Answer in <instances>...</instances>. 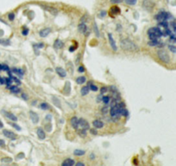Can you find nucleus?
Instances as JSON below:
<instances>
[{
  "mask_svg": "<svg viewBox=\"0 0 176 166\" xmlns=\"http://www.w3.org/2000/svg\"><path fill=\"white\" fill-rule=\"evenodd\" d=\"M120 45H121V48L124 50H126V51H130V52H136L138 51L139 48L137 46L136 44L133 41H131V40H128V39H124L121 42H120Z\"/></svg>",
  "mask_w": 176,
  "mask_h": 166,
  "instance_id": "obj_1",
  "label": "nucleus"
},
{
  "mask_svg": "<svg viewBox=\"0 0 176 166\" xmlns=\"http://www.w3.org/2000/svg\"><path fill=\"white\" fill-rule=\"evenodd\" d=\"M157 56L163 63L168 64V63L170 62V57H169L168 53H167L165 50H162V49L159 50V51L157 52Z\"/></svg>",
  "mask_w": 176,
  "mask_h": 166,
  "instance_id": "obj_2",
  "label": "nucleus"
},
{
  "mask_svg": "<svg viewBox=\"0 0 176 166\" xmlns=\"http://www.w3.org/2000/svg\"><path fill=\"white\" fill-rule=\"evenodd\" d=\"M169 18H173L172 16H171L169 13H167L165 11H161L159 12L157 15L156 16V19L158 22H162V21H166Z\"/></svg>",
  "mask_w": 176,
  "mask_h": 166,
  "instance_id": "obj_3",
  "label": "nucleus"
},
{
  "mask_svg": "<svg viewBox=\"0 0 176 166\" xmlns=\"http://www.w3.org/2000/svg\"><path fill=\"white\" fill-rule=\"evenodd\" d=\"M3 134H4L6 138H8V139H12V140L17 139V135H16V133H13V132H11V131H9V130L4 129V131H3Z\"/></svg>",
  "mask_w": 176,
  "mask_h": 166,
  "instance_id": "obj_4",
  "label": "nucleus"
},
{
  "mask_svg": "<svg viewBox=\"0 0 176 166\" xmlns=\"http://www.w3.org/2000/svg\"><path fill=\"white\" fill-rule=\"evenodd\" d=\"M78 126H80L82 127V129H84L86 130V131L90 128L89 122H88L86 120H84V119H80V120H78Z\"/></svg>",
  "mask_w": 176,
  "mask_h": 166,
  "instance_id": "obj_5",
  "label": "nucleus"
},
{
  "mask_svg": "<svg viewBox=\"0 0 176 166\" xmlns=\"http://www.w3.org/2000/svg\"><path fill=\"white\" fill-rule=\"evenodd\" d=\"M110 114H111V116L113 117V118H114V117H116V118H119V116H120V112H119V107L117 106V105H115V106L112 107V108H111V110H110Z\"/></svg>",
  "mask_w": 176,
  "mask_h": 166,
  "instance_id": "obj_6",
  "label": "nucleus"
},
{
  "mask_svg": "<svg viewBox=\"0 0 176 166\" xmlns=\"http://www.w3.org/2000/svg\"><path fill=\"white\" fill-rule=\"evenodd\" d=\"M29 116H30L31 120L33 121L34 124H37V123L39 122V120H40V118H39V115H37L35 112L30 111V112H29Z\"/></svg>",
  "mask_w": 176,
  "mask_h": 166,
  "instance_id": "obj_7",
  "label": "nucleus"
},
{
  "mask_svg": "<svg viewBox=\"0 0 176 166\" xmlns=\"http://www.w3.org/2000/svg\"><path fill=\"white\" fill-rule=\"evenodd\" d=\"M108 39H109V42H110L111 47H112V49H113V51H117L116 43H115L114 39L113 38V35H112V34H108Z\"/></svg>",
  "mask_w": 176,
  "mask_h": 166,
  "instance_id": "obj_8",
  "label": "nucleus"
},
{
  "mask_svg": "<svg viewBox=\"0 0 176 166\" xmlns=\"http://www.w3.org/2000/svg\"><path fill=\"white\" fill-rule=\"evenodd\" d=\"M50 32H51V29L50 28H46V29H43L42 30L40 31V36L44 38V37H46L47 35H49Z\"/></svg>",
  "mask_w": 176,
  "mask_h": 166,
  "instance_id": "obj_9",
  "label": "nucleus"
},
{
  "mask_svg": "<svg viewBox=\"0 0 176 166\" xmlns=\"http://www.w3.org/2000/svg\"><path fill=\"white\" fill-rule=\"evenodd\" d=\"M89 30L88 27L84 23H81L78 25V31L82 34H87V31Z\"/></svg>",
  "mask_w": 176,
  "mask_h": 166,
  "instance_id": "obj_10",
  "label": "nucleus"
},
{
  "mask_svg": "<svg viewBox=\"0 0 176 166\" xmlns=\"http://www.w3.org/2000/svg\"><path fill=\"white\" fill-rule=\"evenodd\" d=\"M3 114H4V115H5L8 119L13 120V121H17V117L15 115H13V114L9 113V112H6V111H3Z\"/></svg>",
  "mask_w": 176,
  "mask_h": 166,
  "instance_id": "obj_11",
  "label": "nucleus"
},
{
  "mask_svg": "<svg viewBox=\"0 0 176 166\" xmlns=\"http://www.w3.org/2000/svg\"><path fill=\"white\" fill-rule=\"evenodd\" d=\"M75 164V161L71 158H67L62 163V166H73Z\"/></svg>",
  "mask_w": 176,
  "mask_h": 166,
  "instance_id": "obj_12",
  "label": "nucleus"
},
{
  "mask_svg": "<svg viewBox=\"0 0 176 166\" xmlns=\"http://www.w3.org/2000/svg\"><path fill=\"white\" fill-rule=\"evenodd\" d=\"M37 135H38V137L40 139H44L46 138V133L41 127H39L38 129H37Z\"/></svg>",
  "mask_w": 176,
  "mask_h": 166,
  "instance_id": "obj_13",
  "label": "nucleus"
},
{
  "mask_svg": "<svg viewBox=\"0 0 176 166\" xmlns=\"http://www.w3.org/2000/svg\"><path fill=\"white\" fill-rule=\"evenodd\" d=\"M56 72L58 73V75H59L61 78L66 77V71L63 69L62 67H57L56 68Z\"/></svg>",
  "mask_w": 176,
  "mask_h": 166,
  "instance_id": "obj_14",
  "label": "nucleus"
},
{
  "mask_svg": "<svg viewBox=\"0 0 176 166\" xmlns=\"http://www.w3.org/2000/svg\"><path fill=\"white\" fill-rule=\"evenodd\" d=\"M71 126H72L73 128L77 129V127H78V119L76 118V116L72 117V118L71 119Z\"/></svg>",
  "mask_w": 176,
  "mask_h": 166,
  "instance_id": "obj_15",
  "label": "nucleus"
},
{
  "mask_svg": "<svg viewBox=\"0 0 176 166\" xmlns=\"http://www.w3.org/2000/svg\"><path fill=\"white\" fill-rule=\"evenodd\" d=\"M43 7L44 10H46L49 11L51 14L53 15H57L58 14V10H57L55 8H53V7H50V6H42Z\"/></svg>",
  "mask_w": 176,
  "mask_h": 166,
  "instance_id": "obj_16",
  "label": "nucleus"
},
{
  "mask_svg": "<svg viewBox=\"0 0 176 166\" xmlns=\"http://www.w3.org/2000/svg\"><path fill=\"white\" fill-rule=\"evenodd\" d=\"M93 125H94V127L95 128H102L104 126L103 122L101 121V120H94V121H93Z\"/></svg>",
  "mask_w": 176,
  "mask_h": 166,
  "instance_id": "obj_17",
  "label": "nucleus"
},
{
  "mask_svg": "<svg viewBox=\"0 0 176 166\" xmlns=\"http://www.w3.org/2000/svg\"><path fill=\"white\" fill-rule=\"evenodd\" d=\"M65 90H64V93L66 94V95H69L70 92H71V83L69 82V81H67L65 84Z\"/></svg>",
  "mask_w": 176,
  "mask_h": 166,
  "instance_id": "obj_18",
  "label": "nucleus"
},
{
  "mask_svg": "<svg viewBox=\"0 0 176 166\" xmlns=\"http://www.w3.org/2000/svg\"><path fill=\"white\" fill-rule=\"evenodd\" d=\"M64 47V43L61 41L60 40H56V41L54 42V48L56 49H59V48H62Z\"/></svg>",
  "mask_w": 176,
  "mask_h": 166,
  "instance_id": "obj_19",
  "label": "nucleus"
},
{
  "mask_svg": "<svg viewBox=\"0 0 176 166\" xmlns=\"http://www.w3.org/2000/svg\"><path fill=\"white\" fill-rule=\"evenodd\" d=\"M52 100H53V103H54L55 106L58 107V108H61V104H60V101H59V99H58V97H53Z\"/></svg>",
  "mask_w": 176,
  "mask_h": 166,
  "instance_id": "obj_20",
  "label": "nucleus"
},
{
  "mask_svg": "<svg viewBox=\"0 0 176 166\" xmlns=\"http://www.w3.org/2000/svg\"><path fill=\"white\" fill-rule=\"evenodd\" d=\"M89 92V85L87 86H84V87L82 88V89H81V94H82V96H86L88 95Z\"/></svg>",
  "mask_w": 176,
  "mask_h": 166,
  "instance_id": "obj_21",
  "label": "nucleus"
},
{
  "mask_svg": "<svg viewBox=\"0 0 176 166\" xmlns=\"http://www.w3.org/2000/svg\"><path fill=\"white\" fill-rule=\"evenodd\" d=\"M9 89H10V91L12 92V93H15V94H17V93H19V92L21 91V89H19L17 86H11L10 85Z\"/></svg>",
  "mask_w": 176,
  "mask_h": 166,
  "instance_id": "obj_22",
  "label": "nucleus"
},
{
  "mask_svg": "<svg viewBox=\"0 0 176 166\" xmlns=\"http://www.w3.org/2000/svg\"><path fill=\"white\" fill-rule=\"evenodd\" d=\"M148 44L151 47H156V46H159L160 41L158 40H150V41L148 42Z\"/></svg>",
  "mask_w": 176,
  "mask_h": 166,
  "instance_id": "obj_23",
  "label": "nucleus"
},
{
  "mask_svg": "<svg viewBox=\"0 0 176 166\" xmlns=\"http://www.w3.org/2000/svg\"><path fill=\"white\" fill-rule=\"evenodd\" d=\"M12 71L15 72L16 74H17L18 76L20 77H22V75H23V71H22V69H17V68H12Z\"/></svg>",
  "mask_w": 176,
  "mask_h": 166,
  "instance_id": "obj_24",
  "label": "nucleus"
},
{
  "mask_svg": "<svg viewBox=\"0 0 176 166\" xmlns=\"http://www.w3.org/2000/svg\"><path fill=\"white\" fill-rule=\"evenodd\" d=\"M76 82L78 84H84V83L86 82V78L85 77H83V76H81V77L77 78L76 80Z\"/></svg>",
  "mask_w": 176,
  "mask_h": 166,
  "instance_id": "obj_25",
  "label": "nucleus"
},
{
  "mask_svg": "<svg viewBox=\"0 0 176 166\" xmlns=\"http://www.w3.org/2000/svg\"><path fill=\"white\" fill-rule=\"evenodd\" d=\"M85 154V151L84 150H75L74 151V155L76 156H83Z\"/></svg>",
  "mask_w": 176,
  "mask_h": 166,
  "instance_id": "obj_26",
  "label": "nucleus"
},
{
  "mask_svg": "<svg viewBox=\"0 0 176 166\" xmlns=\"http://www.w3.org/2000/svg\"><path fill=\"white\" fill-rule=\"evenodd\" d=\"M0 45L9 46V45H10V41H9V40H0Z\"/></svg>",
  "mask_w": 176,
  "mask_h": 166,
  "instance_id": "obj_27",
  "label": "nucleus"
},
{
  "mask_svg": "<svg viewBox=\"0 0 176 166\" xmlns=\"http://www.w3.org/2000/svg\"><path fill=\"white\" fill-rule=\"evenodd\" d=\"M89 16H88L87 14H85L83 16V17L81 18V20H80V22H81V23H84V22H88L89 21Z\"/></svg>",
  "mask_w": 176,
  "mask_h": 166,
  "instance_id": "obj_28",
  "label": "nucleus"
},
{
  "mask_svg": "<svg viewBox=\"0 0 176 166\" xmlns=\"http://www.w3.org/2000/svg\"><path fill=\"white\" fill-rule=\"evenodd\" d=\"M40 108L43 110H47L50 108V106L47 103H46V102H42V103L40 104Z\"/></svg>",
  "mask_w": 176,
  "mask_h": 166,
  "instance_id": "obj_29",
  "label": "nucleus"
},
{
  "mask_svg": "<svg viewBox=\"0 0 176 166\" xmlns=\"http://www.w3.org/2000/svg\"><path fill=\"white\" fill-rule=\"evenodd\" d=\"M102 102H103L106 105H107V104L109 103V102H110V97H108V96H107V97H102Z\"/></svg>",
  "mask_w": 176,
  "mask_h": 166,
  "instance_id": "obj_30",
  "label": "nucleus"
},
{
  "mask_svg": "<svg viewBox=\"0 0 176 166\" xmlns=\"http://www.w3.org/2000/svg\"><path fill=\"white\" fill-rule=\"evenodd\" d=\"M125 2L129 5H134V4H137L138 0H125Z\"/></svg>",
  "mask_w": 176,
  "mask_h": 166,
  "instance_id": "obj_31",
  "label": "nucleus"
},
{
  "mask_svg": "<svg viewBox=\"0 0 176 166\" xmlns=\"http://www.w3.org/2000/svg\"><path fill=\"white\" fill-rule=\"evenodd\" d=\"M43 44L42 43H40V44H35L34 45V48H35V53H36V52H37V49H40V48H43Z\"/></svg>",
  "mask_w": 176,
  "mask_h": 166,
  "instance_id": "obj_32",
  "label": "nucleus"
},
{
  "mask_svg": "<svg viewBox=\"0 0 176 166\" xmlns=\"http://www.w3.org/2000/svg\"><path fill=\"white\" fill-rule=\"evenodd\" d=\"M94 32H95V35H96V36L97 37L100 36V33H99L98 27H97V25H96V23H95V22L94 23Z\"/></svg>",
  "mask_w": 176,
  "mask_h": 166,
  "instance_id": "obj_33",
  "label": "nucleus"
},
{
  "mask_svg": "<svg viewBox=\"0 0 176 166\" xmlns=\"http://www.w3.org/2000/svg\"><path fill=\"white\" fill-rule=\"evenodd\" d=\"M89 89H91L93 91H97V90H98V87H97L96 85H94L93 84L89 85Z\"/></svg>",
  "mask_w": 176,
  "mask_h": 166,
  "instance_id": "obj_34",
  "label": "nucleus"
},
{
  "mask_svg": "<svg viewBox=\"0 0 176 166\" xmlns=\"http://www.w3.org/2000/svg\"><path fill=\"white\" fill-rule=\"evenodd\" d=\"M5 84H7V87H9V86L11 85V84H12V79H11V78H5Z\"/></svg>",
  "mask_w": 176,
  "mask_h": 166,
  "instance_id": "obj_35",
  "label": "nucleus"
},
{
  "mask_svg": "<svg viewBox=\"0 0 176 166\" xmlns=\"http://www.w3.org/2000/svg\"><path fill=\"white\" fill-rule=\"evenodd\" d=\"M1 161L3 163H10L12 162V158H10V157H4V158L1 159Z\"/></svg>",
  "mask_w": 176,
  "mask_h": 166,
  "instance_id": "obj_36",
  "label": "nucleus"
},
{
  "mask_svg": "<svg viewBox=\"0 0 176 166\" xmlns=\"http://www.w3.org/2000/svg\"><path fill=\"white\" fill-rule=\"evenodd\" d=\"M78 133H79L81 136H83V137H85L86 136V130L84 129H81L78 131Z\"/></svg>",
  "mask_w": 176,
  "mask_h": 166,
  "instance_id": "obj_37",
  "label": "nucleus"
},
{
  "mask_svg": "<svg viewBox=\"0 0 176 166\" xmlns=\"http://www.w3.org/2000/svg\"><path fill=\"white\" fill-rule=\"evenodd\" d=\"M10 125H11V126H12L14 128H16V129H17V131H21V130H22V128H21V127H19L18 125H17V124H16V123H11Z\"/></svg>",
  "mask_w": 176,
  "mask_h": 166,
  "instance_id": "obj_38",
  "label": "nucleus"
},
{
  "mask_svg": "<svg viewBox=\"0 0 176 166\" xmlns=\"http://www.w3.org/2000/svg\"><path fill=\"white\" fill-rule=\"evenodd\" d=\"M168 48H169V49H170L174 53H176V48H175V47H174V46H173V45H169Z\"/></svg>",
  "mask_w": 176,
  "mask_h": 166,
  "instance_id": "obj_39",
  "label": "nucleus"
},
{
  "mask_svg": "<svg viewBox=\"0 0 176 166\" xmlns=\"http://www.w3.org/2000/svg\"><path fill=\"white\" fill-rule=\"evenodd\" d=\"M9 20H10V21H13L15 19V14L14 13H9Z\"/></svg>",
  "mask_w": 176,
  "mask_h": 166,
  "instance_id": "obj_40",
  "label": "nucleus"
},
{
  "mask_svg": "<svg viewBox=\"0 0 176 166\" xmlns=\"http://www.w3.org/2000/svg\"><path fill=\"white\" fill-rule=\"evenodd\" d=\"M112 4H120V3H122L124 0H110Z\"/></svg>",
  "mask_w": 176,
  "mask_h": 166,
  "instance_id": "obj_41",
  "label": "nucleus"
},
{
  "mask_svg": "<svg viewBox=\"0 0 176 166\" xmlns=\"http://www.w3.org/2000/svg\"><path fill=\"white\" fill-rule=\"evenodd\" d=\"M9 78H11V79H12V80H14L17 84H21V81L19 80V79H17V78H13L12 76H11V77H9Z\"/></svg>",
  "mask_w": 176,
  "mask_h": 166,
  "instance_id": "obj_42",
  "label": "nucleus"
},
{
  "mask_svg": "<svg viewBox=\"0 0 176 166\" xmlns=\"http://www.w3.org/2000/svg\"><path fill=\"white\" fill-rule=\"evenodd\" d=\"M107 87H102V89H101V93L102 94H103V93H106V92L107 91Z\"/></svg>",
  "mask_w": 176,
  "mask_h": 166,
  "instance_id": "obj_43",
  "label": "nucleus"
},
{
  "mask_svg": "<svg viewBox=\"0 0 176 166\" xmlns=\"http://www.w3.org/2000/svg\"><path fill=\"white\" fill-rule=\"evenodd\" d=\"M107 15V12L106 11H102V12H100V15H99V17H104Z\"/></svg>",
  "mask_w": 176,
  "mask_h": 166,
  "instance_id": "obj_44",
  "label": "nucleus"
},
{
  "mask_svg": "<svg viewBox=\"0 0 176 166\" xmlns=\"http://www.w3.org/2000/svg\"><path fill=\"white\" fill-rule=\"evenodd\" d=\"M9 70V66H7V65H3V71H8Z\"/></svg>",
  "mask_w": 176,
  "mask_h": 166,
  "instance_id": "obj_45",
  "label": "nucleus"
},
{
  "mask_svg": "<svg viewBox=\"0 0 176 166\" xmlns=\"http://www.w3.org/2000/svg\"><path fill=\"white\" fill-rule=\"evenodd\" d=\"M5 146V142L3 139H0V147H4Z\"/></svg>",
  "mask_w": 176,
  "mask_h": 166,
  "instance_id": "obj_46",
  "label": "nucleus"
},
{
  "mask_svg": "<svg viewBox=\"0 0 176 166\" xmlns=\"http://www.w3.org/2000/svg\"><path fill=\"white\" fill-rule=\"evenodd\" d=\"M22 99H24V100H26V101H27L28 99V95H27V94H25V93L22 94Z\"/></svg>",
  "mask_w": 176,
  "mask_h": 166,
  "instance_id": "obj_47",
  "label": "nucleus"
},
{
  "mask_svg": "<svg viewBox=\"0 0 176 166\" xmlns=\"http://www.w3.org/2000/svg\"><path fill=\"white\" fill-rule=\"evenodd\" d=\"M112 10H113L114 12H116V13L120 12V9H119L118 7H113V8H112Z\"/></svg>",
  "mask_w": 176,
  "mask_h": 166,
  "instance_id": "obj_48",
  "label": "nucleus"
},
{
  "mask_svg": "<svg viewBox=\"0 0 176 166\" xmlns=\"http://www.w3.org/2000/svg\"><path fill=\"white\" fill-rule=\"evenodd\" d=\"M90 133H92V134H94V135H96L97 134V131H96V129H90Z\"/></svg>",
  "mask_w": 176,
  "mask_h": 166,
  "instance_id": "obj_49",
  "label": "nucleus"
},
{
  "mask_svg": "<svg viewBox=\"0 0 176 166\" xmlns=\"http://www.w3.org/2000/svg\"><path fill=\"white\" fill-rule=\"evenodd\" d=\"M28 29H24L23 31H22V35H28Z\"/></svg>",
  "mask_w": 176,
  "mask_h": 166,
  "instance_id": "obj_50",
  "label": "nucleus"
},
{
  "mask_svg": "<svg viewBox=\"0 0 176 166\" xmlns=\"http://www.w3.org/2000/svg\"><path fill=\"white\" fill-rule=\"evenodd\" d=\"M5 84V78H0V84Z\"/></svg>",
  "mask_w": 176,
  "mask_h": 166,
  "instance_id": "obj_51",
  "label": "nucleus"
},
{
  "mask_svg": "<svg viewBox=\"0 0 176 166\" xmlns=\"http://www.w3.org/2000/svg\"><path fill=\"white\" fill-rule=\"evenodd\" d=\"M78 71H79V72H83V71H84V67H83V66H80V67L78 68Z\"/></svg>",
  "mask_w": 176,
  "mask_h": 166,
  "instance_id": "obj_52",
  "label": "nucleus"
},
{
  "mask_svg": "<svg viewBox=\"0 0 176 166\" xmlns=\"http://www.w3.org/2000/svg\"><path fill=\"white\" fill-rule=\"evenodd\" d=\"M172 27H173V30H174V32H175V30H176V26H175V22H172Z\"/></svg>",
  "mask_w": 176,
  "mask_h": 166,
  "instance_id": "obj_53",
  "label": "nucleus"
},
{
  "mask_svg": "<svg viewBox=\"0 0 176 166\" xmlns=\"http://www.w3.org/2000/svg\"><path fill=\"white\" fill-rule=\"evenodd\" d=\"M107 110H108V109H107V107H104V108H102V113L106 114L107 112Z\"/></svg>",
  "mask_w": 176,
  "mask_h": 166,
  "instance_id": "obj_54",
  "label": "nucleus"
},
{
  "mask_svg": "<svg viewBox=\"0 0 176 166\" xmlns=\"http://www.w3.org/2000/svg\"><path fill=\"white\" fill-rule=\"evenodd\" d=\"M101 101H102V95H99L98 97H97V102H101Z\"/></svg>",
  "mask_w": 176,
  "mask_h": 166,
  "instance_id": "obj_55",
  "label": "nucleus"
},
{
  "mask_svg": "<svg viewBox=\"0 0 176 166\" xmlns=\"http://www.w3.org/2000/svg\"><path fill=\"white\" fill-rule=\"evenodd\" d=\"M76 166H84V164L82 162H78L76 164Z\"/></svg>",
  "mask_w": 176,
  "mask_h": 166,
  "instance_id": "obj_56",
  "label": "nucleus"
},
{
  "mask_svg": "<svg viewBox=\"0 0 176 166\" xmlns=\"http://www.w3.org/2000/svg\"><path fill=\"white\" fill-rule=\"evenodd\" d=\"M22 157H24V154L23 153H21V154H19V155L17 156V158H22Z\"/></svg>",
  "mask_w": 176,
  "mask_h": 166,
  "instance_id": "obj_57",
  "label": "nucleus"
},
{
  "mask_svg": "<svg viewBox=\"0 0 176 166\" xmlns=\"http://www.w3.org/2000/svg\"><path fill=\"white\" fill-rule=\"evenodd\" d=\"M46 128H47V131L51 132V125H48L47 127H46Z\"/></svg>",
  "mask_w": 176,
  "mask_h": 166,
  "instance_id": "obj_58",
  "label": "nucleus"
},
{
  "mask_svg": "<svg viewBox=\"0 0 176 166\" xmlns=\"http://www.w3.org/2000/svg\"><path fill=\"white\" fill-rule=\"evenodd\" d=\"M94 157H95V156H94V153H91L90 154V159H94Z\"/></svg>",
  "mask_w": 176,
  "mask_h": 166,
  "instance_id": "obj_59",
  "label": "nucleus"
},
{
  "mask_svg": "<svg viewBox=\"0 0 176 166\" xmlns=\"http://www.w3.org/2000/svg\"><path fill=\"white\" fill-rule=\"evenodd\" d=\"M75 49H76V48H75L74 47H71V48H70V52L75 51Z\"/></svg>",
  "mask_w": 176,
  "mask_h": 166,
  "instance_id": "obj_60",
  "label": "nucleus"
},
{
  "mask_svg": "<svg viewBox=\"0 0 176 166\" xmlns=\"http://www.w3.org/2000/svg\"><path fill=\"white\" fill-rule=\"evenodd\" d=\"M0 71H3V65L0 64Z\"/></svg>",
  "mask_w": 176,
  "mask_h": 166,
  "instance_id": "obj_61",
  "label": "nucleus"
},
{
  "mask_svg": "<svg viewBox=\"0 0 176 166\" xmlns=\"http://www.w3.org/2000/svg\"><path fill=\"white\" fill-rule=\"evenodd\" d=\"M0 127H3V123L0 121Z\"/></svg>",
  "mask_w": 176,
  "mask_h": 166,
  "instance_id": "obj_62",
  "label": "nucleus"
}]
</instances>
